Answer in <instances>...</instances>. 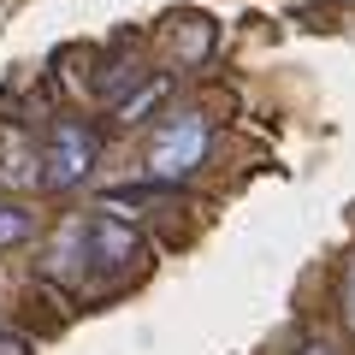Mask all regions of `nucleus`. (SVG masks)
Returning a JSON list of instances; mask_svg holds the SVG:
<instances>
[{
  "label": "nucleus",
  "instance_id": "f257e3e1",
  "mask_svg": "<svg viewBox=\"0 0 355 355\" xmlns=\"http://www.w3.org/2000/svg\"><path fill=\"white\" fill-rule=\"evenodd\" d=\"M207 160V119L202 113H172L148 142V178L154 184H184Z\"/></svg>",
  "mask_w": 355,
  "mask_h": 355
},
{
  "label": "nucleus",
  "instance_id": "f03ea898",
  "mask_svg": "<svg viewBox=\"0 0 355 355\" xmlns=\"http://www.w3.org/2000/svg\"><path fill=\"white\" fill-rule=\"evenodd\" d=\"M95 154H101L95 130H89L83 119H60V125L48 130V142H42V184H48V190H77V184L95 172Z\"/></svg>",
  "mask_w": 355,
  "mask_h": 355
},
{
  "label": "nucleus",
  "instance_id": "7ed1b4c3",
  "mask_svg": "<svg viewBox=\"0 0 355 355\" xmlns=\"http://www.w3.org/2000/svg\"><path fill=\"white\" fill-rule=\"evenodd\" d=\"M83 243H89V261L101 266V272H130V266L148 254V249H142V237L125 225V219H113V214H95V219H89Z\"/></svg>",
  "mask_w": 355,
  "mask_h": 355
},
{
  "label": "nucleus",
  "instance_id": "20e7f679",
  "mask_svg": "<svg viewBox=\"0 0 355 355\" xmlns=\"http://www.w3.org/2000/svg\"><path fill=\"white\" fill-rule=\"evenodd\" d=\"M0 184H12V190L42 184V154H36V142L12 137V130H0Z\"/></svg>",
  "mask_w": 355,
  "mask_h": 355
},
{
  "label": "nucleus",
  "instance_id": "39448f33",
  "mask_svg": "<svg viewBox=\"0 0 355 355\" xmlns=\"http://www.w3.org/2000/svg\"><path fill=\"white\" fill-rule=\"evenodd\" d=\"M160 101H166V77H148L137 95H125V101H119V125H137V119L148 113V107H160Z\"/></svg>",
  "mask_w": 355,
  "mask_h": 355
},
{
  "label": "nucleus",
  "instance_id": "423d86ee",
  "mask_svg": "<svg viewBox=\"0 0 355 355\" xmlns=\"http://www.w3.org/2000/svg\"><path fill=\"white\" fill-rule=\"evenodd\" d=\"M30 231H36V219H30L24 207H0V249H18V243H30Z\"/></svg>",
  "mask_w": 355,
  "mask_h": 355
},
{
  "label": "nucleus",
  "instance_id": "0eeeda50",
  "mask_svg": "<svg viewBox=\"0 0 355 355\" xmlns=\"http://www.w3.org/2000/svg\"><path fill=\"white\" fill-rule=\"evenodd\" d=\"M343 320H349V331H355V261H349V272H343Z\"/></svg>",
  "mask_w": 355,
  "mask_h": 355
},
{
  "label": "nucleus",
  "instance_id": "6e6552de",
  "mask_svg": "<svg viewBox=\"0 0 355 355\" xmlns=\"http://www.w3.org/2000/svg\"><path fill=\"white\" fill-rule=\"evenodd\" d=\"M296 355H343V349H338V343H331V338H308V343H302V349H296Z\"/></svg>",
  "mask_w": 355,
  "mask_h": 355
}]
</instances>
